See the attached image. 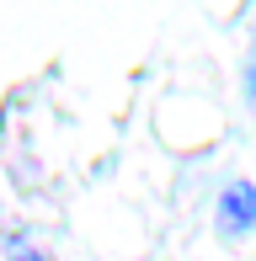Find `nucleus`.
Listing matches in <instances>:
<instances>
[{
    "label": "nucleus",
    "mask_w": 256,
    "mask_h": 261,
    "mask_svg": "<svg viewBox=\"0 0 256 261\" xmlns=\"http://www.w3.org/2000/svg\"><path fill=\"white\" fill-rule=\"evenodd\" d=\"M219 229L224 234H251L256 229V187L251 181H229L219 197Z\"/></svg>",
    "instance_id": "nucleus-1"
},
{
    "label": "nucleus",
    "mask_w": 256,
    "mask_h": 261,
    "mask_svg": "<svg viewBox=\"0 0 256 261\" xmlns=\"http://www.w3.org/2000/svg\"><path fill=\"white\" fill-rule=\"evenodd\" d=\"M246 91L256 96V54H251V64H246Z\"/></svg>",
    "instance_id": "nucleus-2"
},
{
    "label": "nucleus",
    "mask_w": 256,
    "mask_h": 261,
    "mask_svg": "<svg viewBox=\"0 0 256 261\" xmlns=\"http://www.w3.org/2000/svg\"><path fill=\"white\" fill-rule=\"evenodd\" d=\"M16 261H54V256H38V251H27V256H16Z\"/></svg>",
    "instance_id": "nucleus-3"
}]
</instances>
